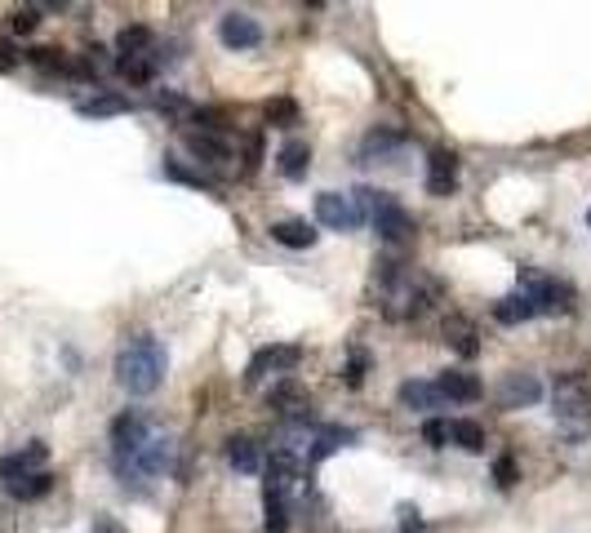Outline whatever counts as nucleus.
I'll return each mask as SVG.
<instances>
[{"label":"nucleus","mask_w":591,"mask_h":533,"mask_svg":"<svg viewBox=\"0 0 591 533\" xmlns=\"http://www.w3.org/2000/svg\"><path fill=\"white\" fill-rule=\"evenodd\" d=\"M165 365H170V356H165L161 338H156V333H139V338H130V342L120 347V356H116V382H120L130 396H151V392L165 382Z\"/></svg>","instance_id":"1"},{"label":"nucleus","mask_w":591,"mask_h":533,"mask_svg":"<svg viewBox=\"0 0 591 533\" xmlns=\"http://www.w3.org/2000/svg\"><path fill=\"white\" fill-rule=\"evenodd\" d=\"M351 200H356L360 218H374V227H378V235H383L387 245L410 240V232H414V218L405 214V204H400L396 196L374 192V187H356V192H351Z\"/></svg>","instance_id":"2"},{"label":"nucleus","mask_w":591,"mask_h":533,"mask_svg":"<svg viewBox=\"0 0 591 533\" xmlns=\"http://www.w3.org/2000/svg\"><path fill=\"white\" fill-rule=\"evenodd\" d=\"M521 294L534 302L538 316H543V311H569V307H574V289H569L565 280H552V276L534 271V266L521 271Z\"/></svg>","instance_id":"3"},{"label":"nucleus","mask_w":591,"mask_h":533,"mask_svg":"<svg viewBox=\"0 0 591 533\" xmlns=\"http://www.w3.org/2000/svg\"><path fill=\"white\" fill-rule=\"evenodd\" d=\"M552 404H556L560 423H583L591 418V387L583 373H560L552 387Z\"/></svg>","instance_id":"4"},{"label":"nucleus","mask_w":591,"mask_h":533,"mask_svg":"<svg viewBox=\"0 0 591 533\" xmlns=\"http://www.w3.org/2000/svg\"><path fill=\"white\" fill-rule=\"evenodd\" d=\"M170 466H174V440H170V435H161V432H151L139 454H134L130 463H120L116 471L130 480V476H165Z\"/></svg>","instance_id":"5"},{"label":"nucleus","mask_w":591,"mask_h":533,"mask_svg":"<svg viewBox=\"0 0 591 533\" xmlns=\"http://www.w3.org/2000/svg\"><path fill=\"white\" fill-rule=\"evenodd\" d=\"M147 435H151V423H147V413H139V409L120 413V418L111 423V454H116V466L130 463V458L139 454L142 444H147Z\"/></svg>","instance_id":"6"},{"label":"nucleus","mask_w":591,"mask_h":533,"mask_svg":"<svg viewBox=\"0 0 591 533\" xmlns=\"http://www.w3.org/2000/svg\"><path fill=\"white\" fill-rule=\"evenodd\" d=\"M45 463H49V444H45V440H32V444H23V449H14V454L0 458V485H18V480H27V476H40Z\"/></svg>","instance_id":"7"},{"label":"nucleus","mask_w":591,"mask_h":533,"mask_svg":"<svg viewBox=\"0 0 591 533\" xmlns=\"http://www.w3.org/2000/svg\"><path fill=\"white\" fill-rule=\"evenodd\" d=\"M316 218L325 223V227H334V232H356L365 218H360V209H356V200L343 196V192H320L316 196Z\"/></svg>","instance_id":"8"},{"label":"nucleus","mask_w":591,"mask_h":533,"mask_svg":"<svg viewBox=\"0 0 591 533\" xmlns=\"http://www.w3.org/2000/svg\"><path fill=\"white\" fill-rule=\"evenodd\" d=\"M218 40H223L227 49H258V45H263V27H258V18L232 9V14L218 18Z\"/></svg>","instance_id":"9"},{"label":"nucleus","mask_w":591,"mask_h":533,"mask_svg":"<svg viewBox=\"0 0 591 533\" xmlns=\"http://www.w3.org/2000/svg\"><path fill=\"white\" fill-rule=\"evenodd\" d=\"M298 361H303V347H263L254 361H249V369H244V382H258V378H267V369H280V373H289V369H298Z\"/></svg>","instance_id":"10"},{"label":"nucleus","mask_w":591,"mask_h":533,"mask_svg":"<svg viewBox=\"0 0 591 533\" xmlns=\"http://www.w3.org/2000/svg\"><path fill=\"white\" fill-rule=\"evenodd\" d=\"M453 187H458V156L436 147L431 161H427V192L431 196H453Z\"/></svg>","instance_id":"11"},{"label":"nucleus","mask_w":591,"mask_h":533,"mask_svg":"<svg viewBox=\"0 0 591 533\" xmlns=\"http://www.w3.org/2000/svg\"><path fill=\"white\" fill-rule=\"evenodd\" d=\"M543 400V382L534 373H507L498 387V404L503 409H521V404H538Z\"/></svg>","instance_id":"12"},{"label":"nucleus","mask_w":591,"mask_h":533,"mask_svg":"<svg viewBox=\"0 0 591 533\" xmlns=\"http://www.w3.org/2000/svg\"><path fill=\"white\" fill-rule=\"evenodd\" d=\"M436 392L445 400H481V378L476 373H467V369H445L441 378H436Z\"/></svg>","instance_id":"13"},{"label":"nucleus","mask_w":591,"mask_h":533,"mask_svg":"<svg viewBox=\"0 0 591 533\" xmlns=\"http://www.w3.org/2000/svg\"><path fill=\"white\" fill-rule=\"evenodd\" d=\"M307 165H312V147H307L303 138H289V142L276 152V169L289 178V183L307 178Z\"/></svg>","instance_id":"14"},{"label":"nucleus","mask_w":591,"mask_h":533,"mask_svg":"<svg viewBox=\"0 0 591 533\" xmlns=\"http://www.w3.org/2000/svg\"><path fill=\"white\" fill-rule=\"evenodd\" d=\"M356 440V432L351 427H320V432L312 435V449H307V466H316V463H325L329 454H338L343 444H351Z\"/></svg>","instance_id":"15"},{"label":"nucleus","mask_w":591,"mask_h":533,"mask_svg":"<svg viewBox=\"0 0 591 533\" xmlns=\"http://www.w3.org/2000/svg\"><path fill=\"white\" fill-rule=\"evenodd\" d=\"M272 240L285 245V249H312L316 240H320V232H316L312 223H303V218H285V223L272 227Z\"/></svg>","instance_id":"16"},{"label":"nucleus","mask_w":591,"mask_h":533,"mask_svg":"<svg viewBox=\"0 0 591 533\" xmlns=\"http://www.w3.org/2000/svg\"><path fill=\"white\" fill-rule=\"evenodd\" d=\"M187 152H192L196 161H205V165L232 161V147H227L223 138H213V133H187Z\"/></svg>","instance_id":"17"},{"label":"nucleus","mask_w":591,"mask_h":533,"mask_svg":"<svg viewBox=\"0 0 591 533\" xmlns=\"http://www.w3.org/2000/svg\"><path fill=\"white\" fill-rule=\"evenodd\" d=\"M534 316H538V311H534V302L524 298L521 289L493 302V320H498V325H524V320H534Z\"/></svg>","instance_id":"18"},{"label":"nucleus","mask_w":591,"mask_h":533,"mask_svg":"<svg viewBox=\"0 0 591 533\" xmlns=\"http://www.w3.org/2000/svg\"><path fill=\"white\" fill-rule=\"evenodd\" d=\"M227 463L236 466V471H244V476H254L263 466V454H258V444L249 435H232L227 440Z\"/></svg>","instance_id":"19"},{"label":"nucleus","mask_w":591,"mask_h":533,"mask_svg":"<svg viewBox=\"0 0 591 533\" xmlns=\"http://www.w3.org/2000/svg\"><path fill=\"white\" fill-rule=\"evenodd\" d=\"M400 404H410V409H441L445 404V396L436 392V382H405L400 387Z\"/></svg>","instance_id":"20"},{"label":"nucleus","mask_w":591,"mask_h":533,"mask_svg":"<svg viewBox=\"0 0 591 533\" xmlns=\"http://www.w3.org/2000/svg\"><path fill=\"white\" fill-rule=\"evenodd\" d=\"M76 111L80 116H120V111H134V102L125 99V94H98V99L76 102Z\"/></svg>","instance_id":"21"},{"label":"nucleus","mask_w":591,"mask_h":533,"mask_svg":"<svg viewBox=\"0 0 591 533\" xmlns=\"http://www.w3.org/2000/svg\"><path fill=\"white\" fill-rule=\"evenodd\" d=\"M116 71H120L125 80H134V85L151 80V76H156V49H151V54H120Z\"/></svg>","instance_id":"22"},{"label":"nucleus","mask_w":591,"mask_h":533,"mask_svg":"<svg viewBox=\"0 0 591 533\" xmlns=\"http://www.w3.org/2000/svg\"><path fill=\"white\" fill-rule=\"evenodd\" d=\"M450 440L458 449H467V454H481L485 449V427L472 423V418H458V423H450Z\"/></svg>","instance_id":"23"},{"label":"nucleus","mask_w":591,"mask_h":533,"mask_svg":"<svg viewBox=\"0 0 591 533\" xmlns=\"http://www.w3.org/2000/svg\"><path fill=\"white\" fill-rule=\"evenodd\" d=\"M49 489H54V476H49V471H40V476H27V480H18V485H5V494H9V498H18V502L45 498Z\"/></svg>","instance_id":"24"},{"label":"nucleus","mask_w":591,"mask_h":533,"mask_svg":"<svg viewBox=\"0 0 591 533\" xmlns=\"http://www.w3.org/2000/svg\"><path fill=\"white\" fill-rule=\"evenodd\" d=\"M445 342H453V347H458V356H467V361L481 351V342H476V329H472L462 316H453L450 325H445Z\"/></svg>","instance_id":"25"},{"label":"nucleus","mask_w":591,"mask_h":533,"mask_svg":"<svg viewBox=\"0 0 591 533\" xmlns=\"http://www.w3.org/2000/svg\"><path fill=\"white\" fill-rule=\"evenodd\" d=\"M396 147H405V133L400 130H374L365 138V156H378V161H383L387 152H396Z\"/></svg>","instance_id":"26"},{"label":"nucleus","mask_w":591,"mask_h":533,"mask_svg":"<svg viewBox=\"0 0 591 533\" xmlns=\"http://www.w3.org/2000/svg\"><path fill=\"white\" fill-rule=\"evenodd\" d=\"M116 49L120 54H151V32L147 27H125L116 36Z\"/></svg>","instance_id":"27"},{"label":"nucleus","mask_w":591,"mask_h":533,"mask_svg":"<svg viewBox=\"0 0 591 533\" xmlns=\"http://www.w3.org/2000/svg\"><path fill=\"white\" fill-rule=\"evenodd\" d=\"M267 120H272L276 130H294V125H298V102H294V99L267 102Z\"/></svg>","instance_id":"28"},{"label":"nucleus","mask_w":591,"mask_h":533,"mask_svg":"<svg viewBox=\"0 0 591 533\" xmlns=\"http://www.w3.org/2000/svg\"><path fill=\"white\" fill-rule=\"evenodd\" d=\"M165 178H174V183H187V187H201V192H213V183H209L205 173H196V169H182L178 161H165V169H161Z\"/></svg>","instance_id":"29"},{"label":"nucleus","mask_w":591,"mask_h":533,"mask_svg":"<svg viewBox=\"0 0 591 533\" xmlns=\"http://www.w3.org/2000/svg\"><path fill=\"white\" fill-rule=\"evenodd\" d=\"M422 440H427L431 449H445V444H450V423H445V418H427V427H422Z\"/></svg>","instance_id":"30"},{"label":"nucleus","mask_w":591,"mask_h":533,"mask_svg":"<svg viewBox=\"0 0 591 533\" xmlns=\"http://www.w3.org/2000/svg\"><path fill=\"white\" fill-rule=\"evenodd\" d=\"M27 58H32L36 67H45V71H71V63L58 54V49H32Z\"/></svg>","instance_id":"31"},{"label":"nucleus","mask_w":591,"mask_h":533,"mask_svg":"<svg viewBox=\"0 0 591 533\" xmlns=\"http://www.w3.org/2000/svg\"><path fill=\"white\" fill-rule=\"evenodd\" d=\"M493 480H498V489H512V485H516V458H512V454H503V458L493 463Z\"/></svg>","instance_id":"32"},{"label":"nucleus","mask_w":591,"mask_h":533,"mask_svg":"<svg viewBox=\"0 0 591 533\" xmlns=\"http://www.w3.org/2000/svg\"><path fill=\"white\" fill-rule=\"evenodd\" d=\"M365 369H369V356H365V351H351L347 369H343V373H347V387H360V382H365Z\"/></svg>","instance_id":"33"},{"label":"nucleus","mask_w":591,"mask_h":533,"mask_svg":"<svg viewBox=\"0 0 591 533\" xmlns=\"http://www.w3.org/2000/svg\"><path fill=\"white\" fill-rule=\"evenodd\" d=\"M36 23H40V9H14V18H9V27H14L18 36L36 32Z\"/></svg>","instance_id":"34"},{"label":"nucleus","mask_w":591,"mask_h":533,"mask_svg":"<svg viewBox=\"0 0 591 533\" xmlns=\"http://www.w3.org/2000/svg\"><path fill=\"white\" fill-rule=\"evenodd\" d=\"M18 67V49L9 40H0V71H14Z\"/></svg>","instance_id":"35"},{"label":"nucleus","mask_w":591,"mask_h":533,"mask_svg":"<svg viewBox=\"0 0 591 533\" xmlns=\"http://www.w3.org/2000/svg\"><path fill=\"white\" fill-rule=\"evenodd\" d=\"M156 107H161V111H182L187 102L178 99V94H156Z\"/></svg>","instance_id":"36"},{"label":"nucleus","mask_w":591,"mask_h":533,"mask_svg":"<svg viewBox=\"0 0 591 533\" xmlns=\"http://www.w3.org/2000/svg\"><path fill=\"white\" fill-rule=\"evenodd\" d=\"M587 223H591V214H587Z\"/></svg>","instance_id":"37"}]
</instances>
